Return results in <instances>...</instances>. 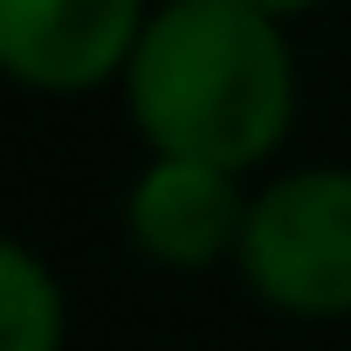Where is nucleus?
I'll return each mask as SVG.
<instances>
[{
    "label": "nucleus",
    "instance_id": "1",
    "mask_svg": "<svg viewBox=\"0 0 351 351\" xmlns=\"http://www.w3.org/2000/svg\"><path fill=\"white\" fill-rule=\"evenodd\" d=\"M124 104L152 152L248 172L296 117V62L255 0H172L124 62Z\"/></svg>",
    "mask_w": 351,
    "mask_h": 351
},
{
    "label": "nucleus",
    "instance_id": "2",
    "mask_svg": "<svg viewBox=\"0 0 351 351\" xmlns=\"http://www.w3.org/2000/svg\"><path fill=\"white\" fill-rule=\"evenodd\" d=\"M234 262L282 317H351V172L310 165L262 186Z\"/></svg>",
    "mask_w": 351,
    "mask_h": 351
},
{
    "label": "nucleus",
    "instance_id": "3",
    "mask_svg": "<svg viewBox=\"0 0 351 351\" xmlns=\"http://www.w3.org/2000/svg\"><path fill=\"white\" fill-rule=\"evenodd\" d=\"M138 35V0H0V69L49 97L124 76Z\"/></svg>",
    "mask_w": 351,
    "mask_h": 351
},
{
    "label": "nucleus",
    "instance_id": "4",
    "mask_svg": "<svg viewBox=\"0 0 351 351\" xmlns=\"http://www.w3.org/2000/svg\"><path fill=\"white\" fill-rule=\"evenodd\" d=\"M124 228L165 269H214L221 255L241 248V228H248L241 172L234 165H207V158H180V152H158V165L124 200Z\"/></svg>",
    "mask_w": 351,
    "mask_h": 351
},
{
    "label": "nucleus",
    "instance_id": "5",
    "mask_svg": "<svg viewBox=\"0 0 351 351\" xmlns=\"http://www.w3.org/2000/svg\"><path fill=\"white\" fill-rule=\"evenodd\" d=\"M69 310L49 262L0 234V351H62Z\"/></svg>",
    "mask_w": 351,
    "mask_h": 351
},
{
    "label": "nucleus",
    "instance_id": "6",
    "mask_svg": "<svg viewBox=\"0 0 351 351\" xmlns=\"http://www.w3.org/2000/svg\"><path fill=\"white\" fill-rule=\"evenodd\" d=\"M255 8H262V14H276V21H282V14H303V8H317V0H255Z\"/></svg>",
    "mask_w": 351,
    "mask_h": 351
}]
</instances>
